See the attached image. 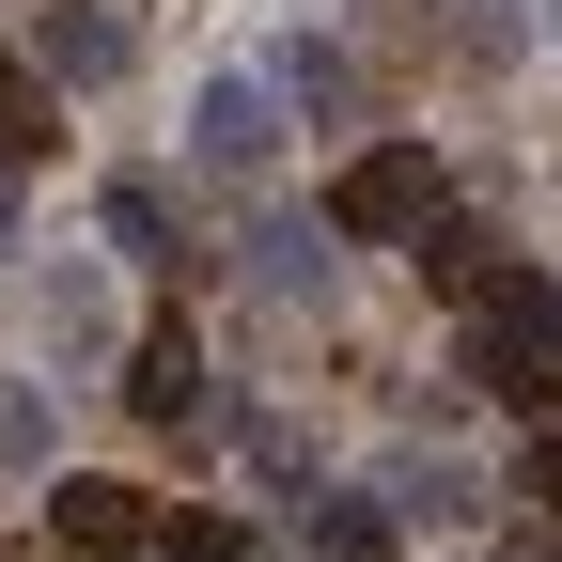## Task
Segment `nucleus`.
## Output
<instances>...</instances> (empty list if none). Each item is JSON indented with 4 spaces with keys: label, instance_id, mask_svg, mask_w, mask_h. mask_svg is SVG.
Masks as SVG:
<instances>
[{
    "label": "nucleus",
    "instance_id": "f257e3e1",
    "mask_svg": "<svg viewBox=\"0 0 562 562\" xmlns=\"http://www.w3.org/2000/svg\"><path fill=\"white\" fill-rule=\"evenodd\" d=\"M469 375L501 406H562V281L547 266H501L469 297Z\"/></svg>",
    "mask_w": 562,
    "mask_h": 562
},
{
    "label": "nucleus",
    "instance_id": "f03ea898",
    "mask_svg": "<svg viewBox=\"0 0 562 562\" xmlns=\"http://www.w3.org/2000/svg\"><path fill=\"white\" fill-rule=\"evenodd\" d=\"M438 220L453 203H438V157H422V140H360V157L328 172V235L344 250H422Z\"/></svg>",
    "mask_w": 562,
    "mask_h": 562
},
{
    "label": "nucleus",
    "instance_id": "7ed1b4c3",
    "mask_svg": "<svg viewBox=\"0 0 562 562\" xmlns=\"http://www.w3.org/2000/svg\"><path fill=\"white\" fill-rule=\"evenodd\" d=\"M281 63H203V94H188V172H220V188H250L266 157H281Z\"/></svg>",
    "mask_w": 562,
    "mask_h": 562
},
{
    "label": "nucleus",
    "instance_id": "20e7f679",
    "mask_svg": "<svg viewBox=\"0 0 562 562\" xmlns=\"http://www.w3.org/2000/svg\"><path fill=\"white\" fill-rule=\"evenodd\" d=\"M47 547H63V562H140V547H157V501L110 484V469H63V484H47Z\"/></svg>",
    "mask_w": 562,
    "mask_h": 562
},
{
    "label": "nucleus",
    "instance_id": "39448f33",
    "mask_svg": "<svg viewBox=\"0 0 562 562\" xmlns=\"http://www.w3.org/2000/svg\"><path fill=\"white\" fill-rule=\"evenodd\" d=\"M125 63H140V32L110 16V0H47V16H32V79L47 94H110Z\"/></svg>",
    "mask_w": 562,
    "mask_h": 562
},
{
    "label": "nucleus",
    "instance_id": "423d86ee",
    "mask_svg": "<svg viewBox=\"0 0 562 562\" xmlns=\"http://www.w3.org/2000/svg\"><path fill=\"white\" fill-rule=\"evenodd\" d=\"M32 344L47 360H110V266H47L32 281Z\"/></svg>",
    "mask_w": 562,
    "mask_h": 562
},
{
    "label": "nucleus",
    "instance_id": "0eeeda50",
    "mask_svg": "<svg viewBox=\"0 0 562 562\" xmlns=\"http://www.w3.org/2000/svg\"><path fill=\"white\" fill-rule=\"evenodd\" d=\"M375 501H391V531H469V516H484V484H469L453 453H391Z\"/></svg>",
    "mask_w": 562,
    "mask_h": 562
},
{
    "label": "nucleus",
    "instance_id": "6e6552de",
    "mask_svg": "<svg viewBox=\"0 0 562 562\" xmlns=\"http://www.w3.org/2000/svg\"><path fill=\"white\" fill-rule=\"evenodd\" d=\"M125 406L188 438V422H203V344H188V328H140V360H125Z\"/></svg>",
    "mask_w": 562,
    "mask_h": 562
},
{
    "label": "nucleus",
    "instance_id": "1a4fd4ad",
    "mask_svg": "<svg viewBox=\"0 0 562 562\" xmlns=\"http://www.w3.org/2000/svg\"><path fill=\"white\" fill-rule=\"evenodd\" d=\"M281 94H297L313 125H360V63L344 47H281Z\"/></svg>",
    "mask_w": 562,
    "mask_h": 562
},
{
    "label": "nucleus",
    "instance_id": "9d476101",
    "mask_svg": "<svg viewBox=\"0 0 562 562\" xmlns=\"http://www.w3.org/2000/svg\"><path fill=\"white\" fill-rule=\"evenodd\" d=\"M63 469V438H47V391H16L0 375V484H47Z\"/></svg>",
    "mask_w": 562,
    "mask_h": 562
},
{
    "label": "nucleus",
    "instance_id": "9b49d317",
    "mask_svg": "<svg viewBox=\"0 0 562 562\" xmlns=\"http://www.w3.org/2000/svg\"><path fill=\"white\" fill-rule=\"evenodd\" d=\"M47 140H63V94L32 63H0V157H47Z\"/></svg>",
    "mask_w": 562,
    "mask_h": 562
},
{
    "label": "nucleus",
    "instance_id": "f8f14e48",
    "mask_svg": "<svg viewBox=\"0 0 562 562\" xmlns=\"http://www.w3.org/2000/svg\"><path fill=\"white\" fill-rule=\"evenodd\" d=\"M250 250H266V297H281V313H297V297L328 313V250H313L297 220H281V235H250Z\"/></svg>",
    "mask_w": 562,
    "mask_h": 562
},
{
    "label": "nucleus",
    "instance_id": "ddd939ff",
    "mask_svg": "<svg viewBox=\"0 0 562 562\" xmlns=\"http://www.w3.org/2000/svg\"><path fill=\"white\" fill-rule=\"evenodd\" d=\"M110 250H125V266H172V203H157V188H110Z\"/></svg>",
    "mask_w": 562,
    "mask_h": 562
},
{
    "label": "nucleus",
    "instance_id": "4468645a",
    "mask_svg": "<svg viewBox=\"0 0 562 562\" xmlns=\"http://www.w3.org/2000/svg\"><path fill=\"white\" fill-rule=\"evenodd\" d=\"M422 281H438V297H484L501 266H484V235H469V220H438V235H422Z\"/></svg>",
    "mask_w": 562,
    "mask_h": 562
},
{
    "label": "nucleus",
    "instance_id": "2eb2a0df",
    "mask_svg": "<svg viewBox=\"0 0 562 562\" xmlns=\"http://www.w3.org/2000/svg\"><path fill=\"white\" fill-rule=\"evenodd\" d=\"M157 547H172V562H235L250 531H235V516H157Z\"/></svg>",
    "mask_w": 562,
    "mask_h": 562
},
{
    "label": "nucleus",
    "instance_id": "dca6fc26",
    "mask_svg": "<svg viewBox=\"0 0 562 562\" xmlns=\"http://www.w3.org/2000/svg\"><path fill=\"white\" fill-rule=\"evenodd\" d=\"M516 501H547V516H562V422H547L531 453H516Z\"/></svg>",
    "mask_w": 562,
    "mask_h": 562
},
{
    "label": "nucleus",
    "instance_id": "f3484780",
    "mask_svg": "<svg viewBox=\"0 0 562 562\" xmlns=\"http://www.w3.org/2000/svg\"><path fill=\"white\" fill-rule=\"evenodd\" d=\"M16 220H32V188H16V157H0V250H16Z\"/></svg>",
    "mask_w": 562,
    "mask_h": 562
},
{
    "label": "nucleus",
    "instance_id": "a211bd4d",
    "mask_svg": "<svg viewBox=\"0 0 562 562\" xmlns=\"http://www.w3.org/2000/svg\"><path fill=\"white\" fill-rule=\"evenodd\" d=\"M547 32H562V0H547Z\"/></svg>",
    "mask_w": 562,
    "mask_h": 562
}]
</instances>
